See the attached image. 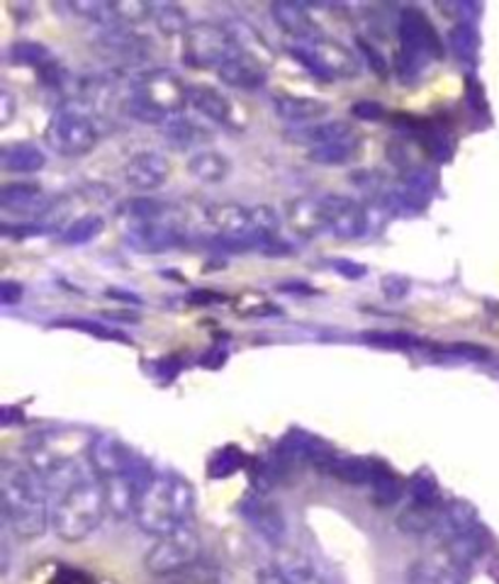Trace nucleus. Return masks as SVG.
<instances>
[{"instance_id": "20", "label": "nucleus", "mask_w": 499, "mask_h": 584, "mask_svg": "<svg viewBox=\"0 0 499 584\" xmlns=\"http://www.w3.org/2000/svg\"><path fill=\"white\" fill-rule=\"evenodd\" d=\"M270 15H273L276 25L295 41H307L321 35L317 20L309 15V10L303 3H293V0H276V3H270Z\"/></svg>"}, {"instance_id": "16", "label": "nucleus", "mask_w": 499, "mask_h": 584, "mask_svg": "<svg viewBox=\"0 0 499 584\" xmlns=\"http://www.w3.org/2000/svg\"><path fill=\"white\" fill-rule=\"evenodd\" d=\"M161 132L166 142L175 146V149L200 151V146L212 137V124L203 120L200 114L183 110L171 114V118L161 124Z\"/></svg>"}, {"instance_id": "42", "label": "nucleus", "mask_w": 499, "mask_h": 584, "mask_svg": "<svg viewBox=\"0 0 499 584\" xmlns=\"http://www.w3.org/2000/svg\"><path fill=\"white\" fill-rule=\"evenodd\" d=\"M412 283L404 276H388V278H382V292H385V297L388 300H402V297H407V292H410Z\"/></svg>"}, {"instance_id": "34", "label": "nucleus", "mask_w": 499, "mask_h": 584, "mask_svg": "<svg viewBox=\"0 0 499 584\" xmlns=\"http://www.w3.org/2000/svg\"><path fill=\"white\" fill-rule=\"evenodd\" d=\"M410 502L424 504V507H441V489L431 473L419 471L410 479Z\"/></svg>"}, {"instance_id": "15", "label": "nucleus", "mask_w": 499, "mask_h": 584, "mask_svg": "<svg viewBox=\"0 0 499 584\" xmlns=\"http://www.w3.org/2000/svg\"><path fill=\"white\" fill-rule=\"evenodd\" d=\"M188 108L212 127H239L236 106L212 86H188Z\"/></svg>"}, {"instance_id": "2", "label": "nucleus", "mask_w": 499, "mask_h": 584, "mask_svg": "<svg viewBox=\"0 0 499 584\" xmlns=\"http://www.w3.org/2000/svg\"><path fill=\"white\" fill-rule=\"evenodd\" d=\"M0 507L17 538L35 540L51 528L47 487L25 465L3 463L0 467Z\"/></svg>"}, {"instance_id": "11", "label": "nucleus", "mask_w": 499, "mask_h": 584, "mask_svg": "<svg viewBox=\"0 0 499 584\" xmlns=\"http://www.w3.org/2000/svg\"><path fill=\"white\" fill-rule=\"evenodd\" d=\"M319 203L321 212H325V224L329 234H334L337 239H358L368 232L366 205L339 193L321 195Z\"/></svg>"}, {"instance_id": "27", "label": "nucleus", "mask_w": 499, "mask_h": 584, "mask_svg": "<svg viewBox=\"0 0 499 584\" xmlns=\"http://www.w3.org/2000/svg\"><path fill=\"white\" fill-rule=\"evenodd\" d=\"M441 507H424L410 502L398 514V528L402 534L410 536H424V534H436V526H439L441 519Z\"/></svg>"}, {"instance_id": "3", "label": "nucleus", "mask_w": 499, "mask_h": 584, "mask_svg": "<svg viewBox=\"0 0 499 584\" xmlns=\"http://www.w3.org/2000/svg\"><path fill=\"white\" fill-rule=\"evenodd\" d=\"M185 108H188V86L181 81L179 73L169 69H151L137 73L130 81L122 112L137 122L161 127L171 114L183 112Z\"/></svg>"}, {"instance_id": "23", "label": "nucleus", "mask_w": 499, "mask_h": 584, "mask_svg": "<svg viewBox=\"0 0 499 584\" xmlns=\"http://www.w3.org/2000/svg\"><path fill=\"white\" fill-rule=\"evenodd\" d=\"M465 572L461 565L446 556L443 550L436 556L419 560L417 565L410 570V584H465Z\"/></svg>"}, {"instance_id": "14", "label": "nucleus", "mask_w": 499, "mask_h": 584, "mask_svg": "<svg viewBox=\"0 0 499 584\" xmlns=\"http://www.w3.org/2000/svg\"><path fill=\"white\" fill-rule=\"evenodd\" d=\"M49 205V197H45V191L37 181H8L0 187V207L5 215L20 212L27 217V224H35L37 217L45 212Z\"/></svg>"}, {"instance_id": "7", "label": "nucleus", "mask_w": 499, "mask_h": 584, "mask_svg": "<svg viewBox=\"0 0 499 584\" xmlns=\"http://www.w3.org/2000/svg\"><path fill=\"white\" fill-rule=\"evenodd\" d=\"M300 64H303L309 73H315L321 81H334V78H356L361 71V57L356 51L341 45V41L331 37H315L307 41H293L290 47Z\"/></svg>"}, {"instance_id": "21", "label": "nucleus", "mask_w": 499, "mask_h": 584, "mask_svg": "<svg viewBox=\"0 0 499 584\" xmlns=\"http://www.w3.org/2000/svg\"><path fill=\"white\" fill-rule=\"evenodd\" d=\"M351 134H356L351 120L327 118V120L305 124V127L288 130V139L307 146V151H309V149H317V146H325V144L351 137Z\"/></svg>"}, {"instance_id": "18", "label": "nucleus", "mask_w": 499, "mask_h": 584, "mask_svg": "<svg viewBox=\"0 0 499 584\" xmlns=\"http://www.w3.org/2000/svg\"><path fill=\"white\" fill-rule=\"evenodd\" d=\"M273 110L280 120H285L295 127H305V124L327 120L329 102L312 98V96H295V93H278L273 98Z\"/></svg>"}, {"instance_id": "28", "label": "nucleus", "mask_w": 499, "mask_h": 584, "mask_svg": "<svg viewBox=\"0 0 499 584\" xmlns=\"http://www.w3.org/2000/svg\"><path fill=\"white\" fill-rule=\"evenodd\" d=\"M358 156H361L358 134H351V137L331 142L325 146H317V149L307 151V159L312 163H319V166H346L351 161H356Z\"/></svg>"}, {"instance_id": "35", "label": "nucleus", "mask_w": 499, "mask_h": 584, "mask_svg": "<svg viewBox=\"0 0 499 584\" xmlns=\"http://www.w3.org/2000/svg\"><path fill=\"white\" fill-rule=\"evenodd\" d=\"M112 8H115L118 27L142 25L154 15V3L147 0H112Z\"/></svg>"}, {"instance_id": "8", "label": "nucleus", "mask_w": 499, "mask_h": 584, "mask_svg": "<svg viewBox=\"0 0 499 584\" xmlns=\"http://www.w3.org/2000/svg\"><path fill=\"white\" fill-rule=\"evenodd\" d=\"M200 534L193 524L181 526L169 536L154 540V546L144 556V568L154 577H169L193 568L200 558Z\"/></svg>"}, {"instance_id": "22", "label": "nucleus", "mask_w": 499, "mask_h": 584, "mask_svg": "<svg viewBox=\"0 0 499 584\" xmlns=\"http://www.w3.org/2000/svg\"><path fill=\"white\" fill-rule=\"evenodd\" d=\"M285 217H288V227L293 229L297 236L309 239V236L327 232L325 212H321L319 197H309V195L295 197V200L288 203Z\"/></svg>"}, {"instance_id": "32", "label": "nucleus", "mask_w": 499, "mask_h": 584, "mask_svg": "<svg viewBox=\"0 0 499 584\" xmlns=\"http://www.w3.org/2000/svg\"><path fill=\"white\" fill-rule=\"evenodd\" d=\"M69 8L74 10L76 15L90 20V23L100 25L102 29L118 27L115 20V8H112V0H74L69 3Z\"/></svg>"}, {"instance_id": "33", "label": "nucleus", "mask_w": 499, "mask_h": 584, "mask_svg": "<svg viewBox=\"0 0 499 584\" xmlns=\"http://www.w3.org/2000/svg\"><path fill=\"white\" fill-rule=\"evenodd\" d=\"M449 49L451 54L455 59L461 61H473L475 51H477V35L471 23H465V20H461V23H455L451 29H449Z\"/></svg>"}, {"instance_id": "17", "label": "nucleus", "mask_w": 499, "mask_h": 584, "mask_svg": "<svg viewBox=\"0 0 499 584\" xmlns=\"http://www.w3.org/2000/svg\"><path fill=\"white\" fill-rule=\"evenodd\" d=\"M149 477H139V475H118V477H108L100 479L102 483V492H106V504H108V514L112 519H134V511H137L139 502V492L144 483Z\"/></svg>"}, {"instance_id": "40", "label": "nucleus", "mask_w": 499, "mask_h": 584, "mask_svg": "<svg viewBox=\"0 0 499 584\" xmlns=\"http://www.w3.org/2000/svg\"><path fill=\"white\" fill-rule=\"evenodd\" d=\"M356 49H358V54L368 61L370 71H376L380 78L388 76V73H390V59H385L382 51L376 45H373L370 39L358 37L356 39Z\"/></svg>"}, {"instance_id": "5", "label": "nucleus", "mask_w": 499, "mask_h": 584, "mask_svg": "<svg viewBox=\"0 0 499 584\" xmlns=\"http://www.w3.org/2000/svg\"><path fill=\"white\" fill-rule=\"evenodd\" d=\"M45 142L51 151L59 156H69L76 159L93 151L100 142V127L96 122V114L81 98L71 96L51 114L45 130Z\"/></svg>"}, {"instance_id": "25", "label": "nucleus", "mask_w": 499, "mask_h": 584, "mask_svg": "<svg viewBox=\"0 0 499 584\" xmlns=\"http://www.w3.org/2000/svg\"><path fill=\"white\" fill-rule=\"evenodd\" d=\"M47 156L35 144L27 142H17V144H8L0 151V166H3L5 173H15V175H33L45 169Z\"/></svg>"}, {"instance_id": "12", "label": "nucleus", "mask_w": 499, "mask_h": 584, "mask_svg": "<svg viewBox=\"0 0 499 584\" xmlns=\"http://www.w3.org/2000/svg\"><path fill=\"white\" fill-rule=\"evenodd\" d=\"M93 49H96L100 57L112 61V64L130 66L142 64L144 59H149L151 41L149 37L134 33L132 27H112L102 29L100 37L93 41Z\"/></svg>"}, {"instance_id": "29", "label": "nucleus", "mask_w": 499, "mask_h": 584, "mask_svg": "<svg viewBox=\"0 0 499 584\" xmlns=\"http://www.w3.org/2000/svg\"><path fill=\"white\" fill-rule=\"evenodd\" d=\"M224 25L232 33L236 49L246 51V54H252L254 59H258L266 66L270 64V61H273V51H270V45L264 39L261 33H256L252 25L242 23V20H234V23H224Z\"/></svg>"}, {"instance_id": "4", "label": "nucleus", "mask_w": 499, "mask_h": 584, "mask_svg": "<svg viewBox=\"0 0 499 584\" xmlns=\"http://www.w3.org/2000/svg\"><path fill=\"white\" fill-rule=\"evenodd\" d=\"M108 516L106 492L98 477H86L57 497L51 507V531L64 544H81L96 534Z\"/></svg>"}, {"instance_id": "30", "label": "nucleus", "mask_w": 499, "mask_h": 584, "mask_svg": "<svg viewBox=\"0 0 499 584\" xmlns=\"http://www.w3.org/2000/svg\"><path fill=\"white\" fill-rule=\"evenodd\" d=\"M102 229H106V217L100 212H83L64 229V232H59V242L66 246L88 244L102 234Z\"/></svg>"}, {"instance_id": "24", "label": "nucleus", "mask_w": 499, "mask_h": 584, "mask_svg": "<svg viewBox=\"0 0 499 584\" xmlns=\"http://www.w3.org/2000/svg\"><path fill=\"white\" fill-rule=\"evenodd\" d=\"M242 514L270 544H280V540H283L285 519L276 504L266 502L261 497H252L248 502L242 504Z\"/></svg>"}, {"instance_id": "9", "label": "nucleus", "mask_w": 499, "mask_h": 584, "mask_svg": "<svg viewBox=\"0 0 499 584\" xmlns=\"http://www.w3.org/2000/svg\"><path fill=\"white\" fill-rule=\"evenodd\" d=\"M234 49L232 33L224 23H215V20H197L183 35V59L195 69L217 71Z\"/></svg>"}, {"instance_id": "10", "label": "nucleus", "mask_w": 499, "mask_h": 584, "mask_svg": "<svg viewBox=\"0 0 499 584\" xmlns=\"http://www.w3.org/2000/svg\"><path fill=\"white\" fill-rule=\"evenodd\" d=\"M88 463L98 479H108L118 475H139V477L154 475L149 467L142 463V458L134 453L127 443L120 441V438L112 434L93 436L90 448H88Z\"/></svg>"}, {"instance_id": "41", "label": "nucleus", "mask_w": 499, "mask_h": 584, "mask_svg": "<svg viewBox=\"0 0 499 584\" xmlns=\"http://www.w3.org/2000/svg\"><path fill=\"white\" fill-rule=\"evenodd\" d=\"M353 118L363 120V122H380L382 118H388V110H385L382 102L373 100V98H361L351 106L349 110Z\"/></svg>"}, {"instance_id": "44", "label": "nucleus", "mask_w": 499, "mask_h": 584, "mask_svg": "<svg viewBox=\"0 0 499 584\" xmlns=\"http://www.w3.org/2000/svg\"><path fill=\"white\" fill-rule=\"evenodd\" d=\"M256 584H290V582L283 575V570H280L278 565H270V568H264L261 572H258Z\"/></svg>"}, {"instance_id": "37", "label": "nucleus", "mask_w": 499, "mask_h": 584, "mask_svg": "<svg viewBox=\"0 0 499 584\" xmlns=\"http://www.w3.org/2000/svg\"><path fill=\"white\" fill-rule=\"evenodd\" d=\"M370 492H373V502L380 507H390L402 497V485H400V479L388 471V467L380 465L376 479H373V485H370Z\"/></svg>"}, {"instance_id": "6", "label": "nucleus", "mask_w": 499, "mask_h": 584, "mask_svg": "<svg viewBox=\"0 0 499 584\" xmlns=\"http://www.w3.org/2000/svg\"><path fill=\"white\" fill-rule=\"evenodd\" d=\"M398 37L400 49L394 54L392 66L398 69L404 81L417 76L429 61L443 57V39L419 8L402 10L398 20Z\"/></svg>"}, {"instance_id": "31", "label": "nucleus", "mask_w": 499, "mask_h": 584, "mask_svg": "<svg viewBox=\"0 0 499 584\" xmlns=\"http://www.w3.org/2000/svg\"><path fill=\"white\" fill-rule=\"evenodd\" d=\"M154 25L161 35H185L191 29V17L181 5L175 3H154Z\"/></svg>"}, {"instance_id": "43", "label": "nucleus", "mask_w": 499, "mask_h": 584, "mask_svg": "<svg viewBox=\"0 0 499 584\" xmlns=\"http://www.w3.org/2000/svg\"><path fill=\"white\" fill-rule=\"evenodd\" d=\"M20 300H23V285L13 283V280H3L0 283V302L3 305H15Z\"/></svg>"}, {"instance_id": "45", "label": "nucleus", "mask_w": 499, "mask_h": 584, "mask_svg": "<svg viewBox=\"0 0 499 584\" xmlns=\"http://www.w3.org/2000/svg\"><path fill=\"white\" fill-rule=\"evenodd\" d=\"M0 102H3V122H10V118H13V98H10V93L3 90Z\"/></svg>"}, {"instance_id": "19", "label": "nucleus", "mask_w": 499, "mask_h": 584, "mask_svg": "<svg viewBox=\"0 0 499 584\" xmlns=\"http://www.w3.org/2000/svg\"><path fill=\"white\" fill-rule=\"evenodd\" d=\"M266 71L268 66L261 64V61L254 59L252 54H246L242 49H234L230 57L224 59V64L217 69L220 78L227 83V86L242 88V90H254L261 88L266 81Z\"/></svg>"}, {"instance_id": "36", "label": "nucleus", "mask_w": 499, "mask_h": 584, "mask_svg": "<svg viewBox=\"0 0 499 584\" xmlns=\"http://www.w3.org/2000/svg\"><path fill=\"white\" fill-rule=\"evenodd\" d=\"M363 341L370 343V346L390 349V351H410V349H422L424 341L419 337H414L410 331H373L363 337Z\"/></svg>"}, {"instance_id": "26", "label": "nucleus", "mask_w": 499, "mask_h": 584, "mask_svg": "<svg viewBox=\"0 0 499 584\" xmlns=\"http://www.w3.org/2000/svg\"><path fill=\"white\" fill-rule=\"evenodd\" d=\"M232 171L230 159L222 151L217 149H200L193 151L188 159V173L195 181H200L205 185H217L222 183Z\"/></svg>"}, {"instance_id": "38", "label": "nucleus", "mask_w": 499, "mask_h": 584, "mask_svg": "<svg viewBox=\"0 0 499 584\" xmlns=\"http://www.w3.org/2000/svg\"><path fill=\"white\" fill-rule=\"evenodd\" d=\"M278 568L283 570V575L290 584H327L325 577L315 570V565L300 556H288L283 562H278Z\"/></svg>"}, {"instance_id": "1", "label": "nucleus", "mask_w": 499, "mask_h": 584, "mask_svg": "<svg viewBox=\"0 0 499 584\" xmlns=\"http://www.w3.org/2000/svg\"><path fill=\"white\" fill-rule=\"evenodd\" d=\"M195 514V489L188 479L173 473H154L139 492L137 521L147 536H169L181 526H188Z\"/></svg>"}, {"instance_id": "39", "label": "nucleus", "mask_w": 499, "mask_h": 584, "mask_svg": "<svg viewBox=\"0 0 499 584\" xmlns=\"http://www.w3.org/2000/svg\"><path fill=\"white\" fill-rule=\"evenodd\" d=\"M10 57H13V61H17V64H33L37 69L47 66L51 61V54L47 51V47L37 45V41H15L13 49H10Z\"/></svg>"}, {"instance_id": "13", "label": "nucleus", "mask_w": 499, "mask_h": 584, "mask_svg": "<svg viewBox=\"0 0 499 584\" xmlns=\"http://www.w3.org/2000/svg\"><path fill=\"white\" fill-rule=\"evenodd\" d=\"M171 175V161L156 149H142L132 154L127 163L122 166V179L132 191L137 193H151L169 181Z\"/></svg>"}]
</instances>
